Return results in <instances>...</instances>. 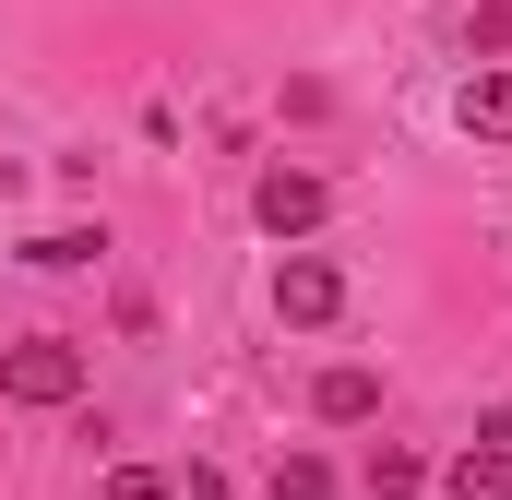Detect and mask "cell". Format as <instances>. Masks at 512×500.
<instances>
[{"mask_svg": "<svg viewBox=\"0 0 512 500\" xmlns=\"http://www.w3.org/2000/svg\"><path fill=\"white\" fill-rule=\"evenodd\" d=\"M453 120L477 131V143H512V60H477V72H465V96H453Z\"/></svg>", "mask_w": 512, "mask_h": 500, "instance_id": "cell-5", "label": "cell"}, {"mask_svg": "<svg viewBox=\"0 0 512 500\" xmlns=\"http://www.w3.org/2000/svg\"><path fill=\"white\" fill-rule=\"evenodd\" d=\"M0 393H12V405H72V393H84V346H72V334L12 346V358H0Z\"/></svg>", "mask_w": 512, "mask_h": 500, "instance_id": "cell-1", "label": "cell"}, {"mask_svg": "<svg viewBox=\"0 0 512 500\" xmlns=\"http://www.w3.org/2000/svg\"><path fill=\"white\" fill-rule=\"evenodd\" d=\"M441 489L453 500H512V429H477V441L441 465Z\"/></svg>", "mask_w": 512, "mask_h": 500, "instance_id": "cell-4", "label": "cell"}, {"mask_svg": "<svg viewBox=\"0 0 512 500\" xmlns=\"http://www.w3.org/2000/svg\"><path fill=\"white\" fill-rule=\"evenodd\" d=\"M179 500H239V489H227L215 465H191V477H179Z\"/></svg>", "mask_w": 512, "mask_h": 500, "instance_id": "cell-12", "label": "cell"}, {"mask_svg": "<svg viewBox=\"0 0 512 500\" xmlns=\"http://www.w3.org/2000/svg\"><path fill=\"white\" fill-rule=\"evenodd\" d=\"M310 417H322V429H370V417H382V381L346 358V370H322V381H310Z\"/></svg>", "mask_w": 512, "mask_h": 500, "instance_id": "cell-6", "label": "cell"}, {"mask_svg": "<svg viewBox=\"0 0 512 500\" xmlns=\"http://www.w3.org/2000/svg\"><path fill=\"white\" fill-rule=\"evenodd\" d=\"M417 489H429V453L382 441V453H370V500H417Z\"/></svg>", "mask_w": 512, "mask_h": 500, "instance_id": "cell-8", "label": "cell"}, {"mask_svg": "<svg viewBox=\"0 0 512 500\" xmlns=\"http://www.w3.org/2000/svg\"><path fill=\"white\" fill-rule=\"evenodd\" d=\"M108 500H179V477H155V465H120V477H108Z\"/></svg>", "mask_w": 512, "mask_h": 500, "instance_id": "cell-11", "label": "cell"}, {"mask_svg": "<svg viewBox=\"0 0 512 500\" xmlns=\"http://www.w3.org/2000/svg\"><path fill=\"white\" fill-rule=\"evenodd\" d=\"M322 203H334V191H322L310 167H262V179H251V215H262V239H310V227H322Z\"/></svg>", "mask_w": 512, "mask_h": 500, "instance_id": "cell-3", "label": "cell"}, {"mask_svg": "<svg viewBox=\"0 0 512 500\" xmlns=\"http://www.w3.org/2000/svg\"><path fill=\"white\" fill-rule=\"evenodd\" d=\"M274 500H334V465L322 453H274Z\"/></svg>", "mask_w": 512, "mask_h": 500, "instance_id": "cell-10", "label": "cell"}, {"mask_svg": "<svg viewBox=\"0 0 512 500\" xmlns=\"http://www.w3.org/2000/svg\"><path fill=\"white\" fill-rule=\"evenodd\" d=\"M334 310H346V274H334L322 250H286V262H274V322H298V334H322Z\"/></svg>", "mask_w": 512, "mask_h": 500, "instance_id": "cell-2", "label": "cell"}, {"mask_svg": "<svg viewBox=\"0 0 512 500\" xmlns=\"http://www.w3.org/2000/svg\"><path fill=\"white\" fill-rule=\"evenodd\" d=\"M465 60H512V0H477L465 12Z\"/></svg>", "mask_w": 512, "mask_h": 500, "instance_id": "cell-9", "label": "cell"}, {"mask_svg": "<svg viewBox=\"0 0 512 500\" xmlns=\"http://www.w3.org/2000/svg\"><path fill=\"white\" fill-rule=\"evenodd\" d=\"M96 250H108V227H48V239H24V262L36 274H84Z\"/></svg>", "mask_w": 512, "mask_h": 500, "instance_id": "cell-7", "label": "cell"}]
</instances>
